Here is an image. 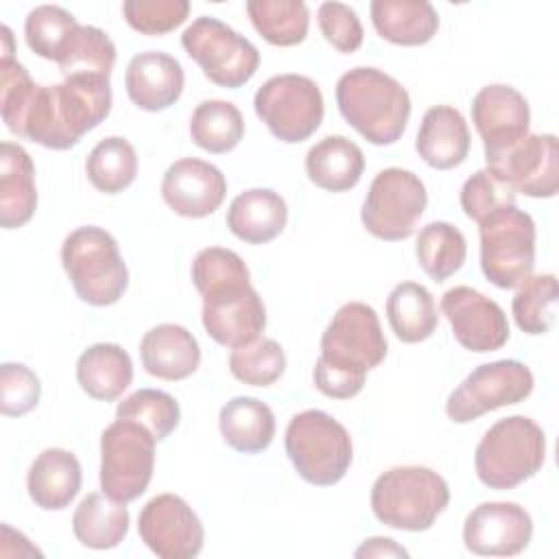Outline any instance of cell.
<instances>
[{
    "label": "cell",
    "mask_w": 559,
    "mask_h": 559,
    "mask_svg": "<svg viewBox=\"0 0 559 559\" xmlns=\"http://www.w3.org/2000/svg\"><path fill=\"white\" fill-rule=\"evenodd\" d=\"M109 111V79L68 76L57 85H37L17 59H0V114L17 138L66 151L96 129Z\"/></svg>",
    "instance_id": "1"
},
{
    "label": "cell",
    "mask_w": 559,
    "mask_h": 559,
    "mask_svg": "<svg viewBox=\"0 0 559 559\" xmlns=\"http://www.w3.org/2000/svg\"><path fill=\"white\" fill-rule=\"evenodd\" d=\"M389 352L380 319L369 304H343L321 336L314 362V386L332 400H349L365 386L367 371L378 367Z\"/></svg>",
    "instance_id": "2"
},
{
    "label": "cell",
    "mask_w": 559,
    "mask_h": 559,
    "mask_svg": "<svg viewBox=\"0 0 559 559\" xmlns=\"http://www.w3.org/2000/svg\"><path fill=\"white\" fill-rule=\"evenodd\" d=\"M336 105L347 124L376 146L395 144L411 118L406 87L384 70L367 66L352 68L336 81Z\"/></svg>",
    "instance_id": "3"
},
{
    "label": "cell",
    "mask_w": 559,
    "mask_h": 559,
    "mask_svg": "<svg viewBox=\"0 0 559 559\" xmlns=\"http://www.w3.org/2000/svg\"><path fill=\"white\" fill-rule=\"evenodd\" d=\"M373 515L397 531H428L450 502L441 474L424 465H397L382 472L371 487Z\"/></svg>",
    "instance_id": "4"
},
{
    "label": "cell",
    "mask_w": 559,
    "mask_h": 559,
    "mask_svg": "<svg viewBox=\"0 0 559 559\" xmlns=\"http://www.w3.org/2000/svg\"><path fill=\"white\" fill-rule=\"evenodd\" d=\"M61 264L76 297L96 308L116 304L129 286L116 238L96 225L76 227L63 238Z\"/></svg>",
    "instance_id": "5"
},
{
    "label": "cell",
    "mask_w": 559,
    "mask_h": 559,
    "mask_svg": "<svg viewBox=\"0 0 559 559\" xmlns=\"http://www.w3.org/2000/svg\"><path fill=\"white\" fill-rule=\"evenodd\" d=\"M546 461V435L524 415L498 419L478 441L474 467L489 489H513L535 476Z\"/></svg>",
    "instance_id": "6"
},
{
    "label": "cell",
    "mask_w": 559,
    "mask_h": 559,
    "mask_svg": "<svg viewBox=\"0 0 559 559\" xmlns=\"http://www.w3.org/2000/svg\"><path fill=\"white\" fill-rule=\"evenodd\" d=\"M284 448L295 472L317 487L336 485L354 459L347 428L319 408L293 415L284 432Z\"/></svg>",
    "instance_id": "7"
},
{
    "label": "cell",
    "mask_w": 559,
    "mask_h": 559,
    "mask_svg": "<svg viewBox=\"0 0 559 559\" xmlns=\"http://www.w3.org/2000/svg\"><path fill=\"white\" fill-rule=\"evenodd\" d=\"M480 269L498 288H515L535 266V221L518 205H502L478 223Z\"/></svg>",
    "instance_id": "8"
},
{
    "label": "cell",
    "mask_w": 559,
    "mask_h": 559,
    "mask_svg": "<svg viewBox=\"0 0 559 559\" xmlns=\"http://www.w3.org/2000/svg\"><path fill=\"white\" fill-rule=\"evenodd\" d=\"M157 439L138 421H111L100 435V489L116 502L140 498L155 469Z\"/></svg>",
    "instance_id": "9"
},
{
    "label": "cell",
    "mask_w": 559,
    "mask_h": 559,
    "mask_svg": "<svg viewBox=\"0 0 559 559\" xmlns=\"http://www.w3.org/2000/svg\"><path fill=\"white\" fill-rule=\"evenodd\" d=\"M181 46L212 83L227 90L249 83L260 66L258 48L218 17H197L181 33Z\"/></svg>",
    "instance_id": "10"
},
{
    "label": "cell",
    "mask_w": 559,
    "mask_h": 559,
    "mask_svg": "<svg viewBox=\"0 0 559 559\" xmlns=\"http://www.w3.org/2000/svg\"><path fill=\"white\" fill-rule=\"evenodd\" d=\"M426 205L424 181L406 168L391 166L373 177L362 201L360 221L371 236L397 242L415 234Z\"/></svg>",
    "instance_id": "11"
},
{
    "label": "cell",
    "mask_w": 559,
    "mask_h": 559,
    "mask_svg": "<svg viewBox=\"0 0 559 559\" xmlns=\"http://www.w3.org/2000/svg\"><path fill=\"white\" fill-rule=\"evenodd\" d=\"M253 109L266 129L286 144L308 140L323 120V94L304 74H275L266 79L255 96Z\"/></svg>",
    "instance_id": "12"
},
{
    "label": "cell",
    "mask_w": 559,
    "mask_h": 559,
    "mask_svg": "<svg viewBox=\"0 0 559 559\" xmlns=\"http://www.w3.org/2000/svg\"><path fill=\"white\" fill-rule=\"evenodd\" d=\"M533 386V373L524 362L513 358L485 362L448 395L445 413L454 424H467L489 411L524 402Z\"/></svg>",
    "instance_id": "13"
},
{
    "label": "cell",
    "mask_w": 559,
    "mask_h": 559,
    "mask_svg": "<svg viewBox=\"0 0 559 559\" xmlns=\"http://www.w3.org/2000/svg\"><path fill=\"white\" fill-rule=\"evenodd\" d=\"M138 533L146 548L162 559H192L205 539L199 515L175 493H157L142 507Z\"/></svg>",
    "instance_id": "14"
},
{
    "label": "cell",
    "mask_w": 559,
    "mask_h": 559,
    "mask_svg": "<svg viewBox=\"0 0 559 559\" xmlns=\"http://www.w3.org/2000/svg\"><path fill=\"white\" fill-rule=\"evenodd\" d=\"M513 192L550 199L559 190V142L552 133H528L500 155L485 159Z\"/></svg>",
    "instance_id": "15"
},
{
    "label": "cell",
    "mask_w": 559,
    "mask_h": 559,
    "mask_svg": "<svg viewBox=\"0 0 559 559\" xmlns=\"http://www.w3.org/2000/svg\"><path fill=\"white\" fill-rule=\"evenodd\" d=\"M441 312L445 314L456 343L469 352H496L509 341L511 332L504 310L476 288H448L441 297Z\"/></svg>",
    "instance_id": "16"
},
{
    "label": "cell",
    "mask_w": 559,
    "mask_h": 559,
    "mask_svg": "<svg viewBox=\"0 0 559 559\" xmlns=\"http://www.w3.org/2000/svg\"><path fill=\"white\" fill-rule=\"evenodd\" d=\"M201 319L212 341L234 349L262 334L266 310L258 290L247 282L203 295Z\"/></svg>",
    "instance_id": "17"
},
{
    "label": "cell",
    "mask_w": 559,
    "mask_h": 559,
    "mask_svg": "<svg viewBox=\"0 0 559 559\" xmlns=\"http://www.w3.org/2000/svg\"><path fill=\"white\" fill-rule=\"evenodd\" d=\"M533 537V520L518 502H480L463 522V544L480 557L520 555Z\"/></svg>",
    "instance_id": "18"
},
{
    "label": "cell",
    "mask_w": 559,
    "mask_h": 559,
    "mask_svg": "<svg viewBox=\"0 0 559 559\" xmlns=\"http://www.w3.org/2000/svg\"><path fill=\"white\" fill-rule=\"evenodd\" d=\"M472 122L483 138L485 159H489L528 135L531 107L515 87L491 83L474 96Z\"/></svg>",
    "instance_id": "19"
},
{
    "label": "cell",
    "mask_w": 559,
    "mask_h": 559,
    "mask_svg": "<svg viewBox=\"0 0 559 559\" xmlns=\"http://www.w3.org/2000/svg\"><path fill=\"white\" fill-rule=\"evenodd\" d=\"M162 199L179 216L214 214L227 194V179L214 164L197 157L173 162L162 177Z\"/></svg>",
    "instance_id": "20"
},
{
    "label": "cell",
    "mask_w": 559,
    "mask_h": 559,
    "mask_svg": "<svg viewBox=\"0 0 559 559\" xmlns=\"http://www.w3.org/2000/svg\"><path fill=\"white\" fill-rule=\"evenodd\" d=\"M183 83L181 63L162 50L138 52L124 70L127 94L144 111H164L175 105L183 92Z\"/></svg>",
    "instance_id": "21"
},
{
    "label": "cell",
    "mask_w": 559,
    "mask_h": 559,
    "mask_svg": "<svg viewBox=\"0 0 559 559\" xmlns=\"http://www.w3.org/2000/svg\"><path fill=\"white\" fill-rule=\"evenodd\" d=\"M140 360L146 373L175 382L197 371L201 362V347L183 325L159 323L144 332L140 341Z\"/></svg>",
    "instance_id": "22"
},
{
    "label": "cell",
    "mask_w": 559,
    "mask_h": 559,
    "mask_svg": "<svg viewBox=\"0 0 559 559\" xmlns=\"http://www.w3.org/2000/svg\"><path fill=\"white\" fill-rule=\"evenodd\" d=\"M469 129L463 114L450 105L430 107L419 124L415 151L437 170L461 166L469 153Z\"/></svg>",
    "instance_id": "23"
},
{
    "label": "cell",
    "mask_w": 559,
    "mask_h": 559,
    "mask_svg": "<svg viewBox=\"0 0 559 559\" xmlns=\"http://www.w3.org/2000/svg\"><path fill=\"white\" fill-rule=\"evenodd\" d=\"M81 480V463L70 450L46 448L28 467L26 489L35 507L44 511H61L76 498Z\"/></svg>",
    "instance_id": "24"
},
{
    "label": "cell",
    "mask_w": 559,
    "mask_h": 559,
    "mask_svg": "<svg viewBox=\"0 0 559 559\" xmlns=\"http://www.w3.org/2000/svg\"><path fill=\"white\" fill-rule=\"evenodd\" d=\"M229 231L249 245L275 240L288 221V207L280 192L271 188H249L234 197L227 207Z\"/></svg>",
    "instance_id": "25"
},
{
    "label": "cell",
    "mask_w": 559,
    "mask_h": 559,
    "mask_svg": "<svg viewBox=\"0 0 559 559\" xmlns=\"http://www.w3.org/2000/svg\"><path fill=\"white\" fill-rule=\"evenodd\" d=\"M37 207L35 164L24 146L2 142L0 146V225L17 229L26 225Z\"/></svg>",
    "instance_id": "26"
},
{
    "label": "cell",
    "mask_w": 559,
    "mask_h": 559,
    "mask_svg": "<svg viewBox=\"0 0 559 559\" xmlns=\"http://www.w3.org/2000/svg\"><path fill=\"white\" fill-rule=\"evenodd\" d=\"M308 179L328 192L352 190L365 170V155L360 146L345 135H325L306 153Z\"/></svg>",
    "instance_id": "27"
},
{
    "label": "cell",
    "mask_w": 559,
    "mask_h": 559,
    "mask_svg": "<svg viewBox=\"0 0 559 559\" xmlns=\"http://www.w3.org/2000/svg\"><path fill=\"white\" fill-rule=\"evenodd\" d=\"M376 33L395 46H424L439 28V13L428 0H373Z\"/></svg>",
    "instance_id": "28"
},
{
    "label": "cell",
    "mask_w": 559,
    "mask_h": 559,
    "mask_svg": "<svg viewBox=\"0 0 559 559\" xmlns=\"http://www.w3.org/2000/svg\"><path fill=\"white\" fill-rule=\"evenodd\" d=\"M131 380V356L118 343H94L76 360V382L94 400L114 402Z\"/></svg>",
    "instance_id": "29"
},
{
    "label": "cell",
    "mask_w": 559,
    "mask_h": 559,
    "mask_svg": "<svg viewBox=\"0 0 559 559\" xmlns=\"http://www.w3.org/2000/svg\"><path fill=\"white\" fill-rule=\"evenodd\" d=\"M223 441L242 454L266 450L275 437V415L271 406L258 397H231L218 415Z\"/></svg>",
    "instance_id": "30"
},
{
    "label": "cell",
    "mask_w": 559,
    "mask_h": 559,
    "mask_svg": "<svg viewBox=\"0 0 559 559\" xmlns=\"http://www.w3.org/2000/svg\"><path fill=\"white\" fill-rule=\"evenodd\" d=\"M74 537L94 550H109L124 542L129 533V509L105 493H87L72 515Z\"/></svg>",
    "instance_id": "31"
},
{
    "label": "cell",
    "mask_w": 559,
    "mask_h": 559,
    "mask_svg": "<svg viewBox=\"0 0 559 559\" xmlns=\"http://www.w3.org/2000/svg\"><path fill=\"white\" fill-rule=\"evenodd\" d=\"M386 319L402 343H421L430 338L439 325L435 297L417 282H402L389 293Z\"/></svg>",
    "instance_id": "32"
},
{
    "label": "cell",
    "mask_w": 559,
    "mask_h": 559,
    "mask_svg": "<svg viewBox=\"0 0 559 559\" xmlns=\"http://www.w3.org/2000/svg\"><path fill=\"white\" fill-rule=\"evenodd\" d=\"M415 255L424 273L441 284L452 277L467 258V242L463 231L445 221H432L419 229Z\"/></svg>",
    "instance_id": "33"
},
{
    "label": "cell",
    "mask_w": 559,
    "mask_h": 559,
    "mask_svg": "<svg viewBox=\"0 0 559 559\" xmlns=\"http://www.w3.org/2000/svg\"><path fill=\"white\" fill-rule=\"evenodd\" d=\"M245 135V120L240 109L229 100L210 98L194 107L190 116L192 142L214 155L234 151Z\"/></svg>",
    "instance_id": "34"
},
{
    "label": "cell",
    "mask_w": 559,
    "mask_h": 559,
    "mask_svg": "<svg viewBox=\"0 0 559 559\" xmlns=\"http://www.w3.org/2000/svg\"><path fill=\"white\" fill-rule=\"evenodd\" d=\"M253 28L273 46H297L310 28L304 0H249L245 4Z\"/></svg>",
    "instance_id": "35"
},
{
    "label": "cell",
    "mask_w": 559,
    "mask_h": 559,
    "mask_svg": "<svg viewBox=\"0 0 559 559\" xmlns=\"http://www.w3.org/2000/svg\"><path fill=\"white\" fill-rule=\"evenodd\" d=\"M85 173L98 192L118 194L135 181L138 153L127 138L109 135L90 151Z\"/></svg>",
    "instance_id": "36"
},
{
    "label": "cell",
    "mask_w": 559,
    "mask_h": 559,
    "mask_svg": "<svg viewBox=\"0 0 559 559\" xmlns=\"http://www.w3.org/2000/svg\"><path fill=\"white\" fill-rule=\"evenodd\" d=\"M79 26L81 24L68 9L57 4H39L31 9L24 20V37L37 57L59 63L68 52Z\"/></svg>",
    "instance_id": "37"
},
{
    "label": "cell",
    "mask_w": 559,
    "mask_h": 559,
    "mask_svg": "<svg viewBox=\"0 0 559 559\" xmlns=\"http://www.w3.org/2000/svg\"><path fill=\"white\" fill-rule=\"evenodd\" d=\"M511 312L522 332L546 334L557 314V277L552 273L528 275L513 295Z\"/></svg>",
    "instance_id": "38"
},
{
    "label": "cell",
    "mask_w": 559,
    "mask_h": 559,
    "mask_svg": "<svg viewBox=\"0 0 559 559\" xmlns=\"http://www.w3.org/2000/svg\"><path fill=\"white\" fill-rule=\"evenodd\" d=\"M116 63V44L98 26L81 24L68 52L57 63L63 79L68 76H103L109 79Z\"/></svg>",
    "instance_id": "39"
},
{
    "label": "cell",
    "mask_w": 559,
    "mask_h": 559,
    "mask_svg": "<svg viewBox=\"0 0 559 559\" xmlns=\"http://www.w3.org/2000/svg\"><path fill=\"white\" fill-rule=\"evenodd\" d=\"M286 369V354L275 338L258 336L251 343L234 347L229 371L236 380L251 386H271Z\"/></svg>",
    "instance_id": "40"
},
{
    "label": "cell",
    "mask_w": 559,
    "mask_h": 559,
    "mask_svg": "<svg viewBox=\"0 0 559 559\" xmlns=\"http://www.w3.org/2000/svg\"><path fill=\"white\" fill-rule=\"evenodd\" d=\"M116 417L142 424L157 441H162L179 426L181 408L166 391L140 389L116 406Z\"/></svg>",
    "instance_id": "41"
},
{
    "label": "cell",
    "mask_w": 559,
    "mask_h": 559,
    "mask_svg": "<svg viewBox=\"0 0 559 559\" xmlns=\"http://www.w3.org/2000/svg\"><path fill=\"white\" fill-rule=\"evenodd\" d=\"M190 275L201 297L231 284H247L251 280L245 260L225 247L201 249L192 260Z\"/></svg>",
    "instance_id": "42"
},
{
    "label": "cell",
    "mask_w": 559,
    "mask_h": 559,
    "mask_svg": "<svg viewBox=\"0 0 559 559\" xmlns=\"http://www.w3.org/2000/svg\"><path fill=\"white\" fill-rule=\"evenodd\" d=\"M190 13L188 0H124L127 24L142 35H166L181 26Z\"/></svg>",
    "instance_id": "43"
},
{
    "label": "cell",
    "mask_w": 559,
    "mask_h": 559,
    "mask_svg": "<svg viewBox=\"0 0 559 559\" xmlns=\"http://www.w3.org/2000/svg\"><path fill=\"white\" fill-rule=\"evenodd\" d=\"M502 205H515V192L489 168L476 170L465 179L461 188V207L469 221L480 223Z\"/></svg>",
    "instance_id": "44"
},
{
    "label": "cell",
    "mask_w": 559,
    "mask_h": 559,
    "mask_svg": "<svg viewBox=\"0 0 559 559\" xmlns=\"http://www.w3.org/2000/svg\"><path fill=\"white\" fill-rule=\"evenodd\" d=\"M41 384L35 371L22 362L0 367V411L7 417H22L39 404Z\"/></svg>",
    "instance_id": "45"
},
{
    "label": "cell",
    "mask_w": 559,
    "mask_h": 559,
    "mask_svg": "<svg viewBox=\"0 0 559 559\" xmlns=\"http://www.w3.org/2000/svg\"><path fill=\"white\" fill-rule=\"evenodd\" d=\"M317 22L321 28V35L325 37L332 48L338 52H356L362 46V24L358 20V13L345 4V2H321L317 9Z\"/></svg>",
    "instance_id": "46"
},
{
    "label": "cell",
    "mask_w": 559,
    "mask_h": 559,
    "mask_svg": "<svg viewBox=\"0 0 559 559\" xmlns=\"http://www.w3.org/2000/svg\"><path fill=\"white\" fill-rule=\"evenodd\" d=\"M356 557H408V552L397 546L391 537H369L354 552Z\"/></svg>",
    "instance_id": "47"
}]
</instances>
